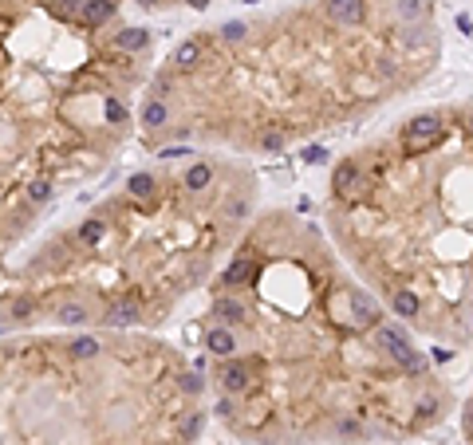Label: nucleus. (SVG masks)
I'll list each match as a JSON object with an SVG mask.
<instances>
[{
	"instance_id": "1",
	"label": "nucleus",
	"mask_w": 473,
	"mask_h": 445,
	"mask_svg": "<svg viewBox=\"0 0 473 445\" xmlns=\"http://www.w3.org/2000/svg\"><path fill=\"white\" fill-rule=\"evenodd\" d=\"M359 178L340 205L390 201L383 292H410L418 327L438 339H473V103L422 110L399 126L395 146L355 158Z\"/></svg>"
},
{
	"instance_id": "2",
	"label": "nucleus",
	"mask_w": 473,
	"mask_h": 445,
	"mask_svg": "<svg viewBox=\"0 0 473 445\" xmlns=\"http://www.w3.org/2000/svg\"><path fill=\"white\" fill-rule=\"evenodd\" d=\"M221 390L225 394H244V390H253V367L249 362H233V359H225L221 362Z\"/></svg>"
},
{
	"instance_id": "3",
	"label": "nucleus",
	"mask_w": 473,
	"mask_h": 445,
	"mask_svg": "<svg viewBox=\"0 0 473 445\" xmlns=\"http://www.w3.org/2000/svg\"><path fill=\"white\" fill-rule=\"evenodd\" d=\"M328 20L340 28H359L367 20V0H328Z\"/></svg>"
},
{
	"instance_id": "4",
	"label": "nucleus",
	"mask_w": 473,
	"mask_h": 445,
	"mask_svg": "<svg viewBox=\"0 0 473 445\" xmlns=\"http://www.w3.org/2000/svg\"><path fill=\"white\" fill-rule=\"evenodd\" d=\"M244 315H249V308H244L237 296H217V300H213V308H209V319H217L221 327L241 324Z\"/></svg>"
},
{
	"instance_id": "5",
	"label": "nucleus",
	"mask_w": 473,
	"mask_h": 445,
	"mask_svg": "<svg viewBox=\"0 0 473 445\" xmlns=\"http://www.w3.org/2000/svg\"><path fill=\"white\" fill-rule=\"evenodd\" d=\"M256 276V265H253V256L241 253L237 260H233L229 268H225V276H221V288H244V284H253Z\"/></svg>"
},
{
	"instance_id": "6",
	"label": "nucleus",
	"mask_w": 473,
	"mask_h": 445,
	"mask_svg": "<svg viewBox=\"0 0 473 445\" xmlns=\"http://www.w3.org/2000/svg\"><path fill=\"white\" fill-rule=\"evenodd\" d=\"M138 319H142V312H138L134 300H115L107 312H103V324L107 327H131V324H138Z\"/></svg>"
},
{
	"instance_id": "7",
	"label": "nucleus",
	"mask_w": 473,
	"mask_h": 445,
	"mask_svg": "<svg viewBox=\"0 0 473 445\" xmlns=\"http://www.w3.org/2000/svg\"><path fill=\"white\" fill-rule=\"evenodd\" d=\"M206 351H213L217 359H233V351H237V335H233L229 327L213 324L206 331Z\"/></svg>"
},
{
	"instance_id": "8",
	"label": "nucleus",
	"mask_w": 473,
	"mask_h": 445,
	"mask_svg": "<svg viewBox=\"0 0 473 445\" xmlns=\"http://www.w3.org/2000/svg\"><path fill=\"white\" fill-rule=\"evenodd\" d=\"M197 60H201V44L197 40H185V44H178L170 56V67H178V72H194Z\"/></svg>"
},
{
	"instance_id": "9",
	"label": "nucleus",
	"mask_w": 473,
	"mask_h": 445,
	"mask_svg": "<svg viewBox=\"0 0 473 445\" xmlns=\"http://www.w3.org/2000/svg\"><path fill=\"white\" fill-rule=\"evenodd\" d=\"M115 0H87V8H83V24L87 28H99V24H107L110 16H115Z\"/></svg>"
},
{
	"instance_id": "10",
	"label": "nucleus",
	"mask_w": 473,
	"mask_h": 445,
	"mask_svg": "<svg viewBox=\"0 0 473 445\" xmlns=\"http://www.w3.org/2000/svg\"><path fill=\"white\" fill-rule=\"evenodd\" d=\"M138 119H142L146 131H154V126H166V119H170V110H166V103L162 99H146L142 110H138Z\"/></svg>"
},
{
	"instance_id": "11",
	"label": "nucleus",
	"mask_w": 473,
	"mask_h": 445,
	"mask_svg": "<svg viewBox=\"0 0 473 445\" xmlns=\"http://www.w3.org/2000/svg\"><path fill=\"white\" fill-rule=\"evenodd\" d=\"M150 44V32L146 28H122L119 36H115V48L119 51H142Z\"/></svg>"
},
{
	"instance_id": "12",
	"label": "nucleus",
	"mask_w": 473,
	"mask_h": 445,
	"mask_svg": "<svg viewBox=\"0 0 473 445\" xmlns=\"http://www.w3.org/2000/svg\"><path fill=\"white\" fill-rule=\"evenodd\" d=\"M209 181H213V166L209 162H194V166L185 169V190L190 193H201Z\"/></svg>"
},
{
	"instance_id": "13",
	"label": "nucleus",
	"mask_w": 473,
	"mask_h": 445,
	"mask_svg": "<svg viewBox=\"0 0 473 445\" xmlns=\"http://www.w3.org/2000/svg\"><path fill=\"white\" fill-rule=\"evenodd\" d=\"M99 351H103V347H99L95 335H79V339L72 343V355H75V359H95Z\"/></svg>"
},
{
	"instance_id": "14",
	"label": "nucleus",
	"mask_w": 473,
	"mask_h": 445,
	"mask_svg": "<svg viewBox=\"0 0 473 445\" xmlns=\"http://www.w3.org/2000/svg\"><path fill=\"white\" fill-rule=\"evenodd\" d=\"M83 8H87V0H56V4H51V12L63 16V20H72V16L83 20Z\"/></svg>"
},
{
	"instance_id": "15",
	"label": "nucleus",
	"mask_w": 473,
	"mask_h": 445,
	"mask_svg": "<svg viewBox=\"0 0 473 445\" xmlns=\"http://www.w3.org/2000/svg\"><path fill=\"white\" fill-rule=\"evenodd\" d=\"M56 315H60V324H87V308H83V303H63Z\"/></svg>"
},
{
	"instance_id": "16",
	"label": "nucleus",
	"mask_w": 473,
	"mask_h": 445,
	"mask_svg": "<svg viewBox=\"0 0 473 445\" xmlns=\"http://www.w3.org/2000/svg\"><path fill=\"white\" fill-rule=\"evenodd\" d=\"M103 237H107V225H103V221H87L83 229H79V241L83 244H99Z\"/></svg>"
},
{
	"instance_id": "17",
	"label": "nucleus",
	"mask_w": 473,
	"mask_h": 445,
	"mask_svg": "<svg viewBox=\"0 0 473 445\" xmlns=\"http://www.w3.org/2000/svg\"><path fill=\"white\" fill-rule=\"evenodd\" d=\"M126 190H131L134 197H146V193H154V178H150V174H131Z\"/></svg>"
},
{
	"instance_id": "18",
	"label": "nucleus",
	"mask_w": 473,
	"mask_h": 445,
	"mask_svg": "<svg viewBox=\"0 0 473 445\" xmlns=\"http://www.w3.org/2000/svg\"><path fill=\"white\" fill-rule=\"evenodd\" d=\"M201 426H206V414H190V418L182 421V430H178V437H182V442H194Z\"/></svg>"
},
{
	"instance_id": "19",
	"label": "nucleus",
	"mask_w": 473,
	"mask_h": 445,
	"mask_svg": "<svg viewBox=\"0 0 473 445\" xmlns=\"http://www.w3.org/2000/svg\"><path fill=\"white\" fill-rule=\"evenodd\" d=\"M28 197H32L36 205H44V201L51 197V181H44V178H40V181H32V185H28Z\"/></svg>"
},
{
	"instance_id": "20",
	"label": "nucleus",
	"mask_w": 473,
	"mask_h": 445,
	"mask_svg": "<svg viewBox=\"0 0 473 445\" xmlns=\"http://www.w3.org/2000/svg\"><path fill=\"white\" fill-rule=\"evenodd\" d=\"M244 32H249V24H241V20H229V24H221V40H229V44H237Z\"/></svg>"
},
{
	"instance_id": "21",
	"label": "nucleus",
	"mask_w": 473,
	"mask_h": 445,
	"mask_svg": "<svg viewBox=\"0 0 473 445\" xmlns=\"http://www.w3.org/2000/svg\"><path fill=\"white\" fill-rule=\"evenodd\" d=\"M107 119L110 122H126V119H131V110L122 107L119 99H107Z\"/></svg>"
},
{
	"instance_id": "22",
	"label": "nucleus",
	"mask_w": 473,
	"mask_h": 445,
	"mask_svg": "<svg viewBox=\"0 0 473 445\" xmlns=\"http://www.w3.org/2000/svg\"><path fill=\"white\" fill-rule=\"evenodd\" d=\"M461 430H465V437H470V445H473V398L465 402V410H461Z\"/></svg>"
},
{
	"instance_id": "23",
	"label": "nucleus",
	"mask_w": 473,
	"mask_h": 445,
	"mask_svg": "<svg viewBox=\"0 0 473 445\" xmlns=\"http://www.w3.org/2000/svg\"><path fill=\"white\" fill-rule=\"evenodd\" d=\"M24 315H32V300H16L13 303V319H24Z\"/></svg>"
},
{
	"instance_id": "24",
	"label": "nucleus",
	"mask_w": 473,
	"mask_h": 445,
	"mask_svg": "<svg viewBox=\"0 0 473 445\" xmlns=\"http://www.w3.org/2000/svg\"><path fill=\"white\" fill-rule=\"evenodd\" d=\"M182 390H185V394H197V390H201V378H197V374H185V378H182Z\"/></svg>"
},
{
	"instance_id": "25",
	"label": "nucleus",
	"mask_w": 473,
	"mask_h": 445,
	"mask_svg": "<svg viewBox=\"0 0 473 445\" xmlns=\"http://www.w3.org/2000/svg\"><path fill=\"white\" fill-rule=\"evenodd\" d=\"M182 4H190V8H209V0H182Z\"/></svg>"
},
{
	"instance_id": "26",
	"label": "nucleus",
	"mask_w": 473,
	"mask_h": 445,
	"mask_svg": "<svg viewBox=\"0 0 473 445\" xmlns=\"http://www.w3.org/2000/svg\"><path fill=\"white\" fill-rule=\"evenodd\" d=\"M138 4H142V8H154V4H158V0H138Z\"/></svg>"
}]
</instances>
